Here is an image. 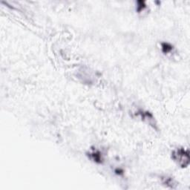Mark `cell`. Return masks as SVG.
<instances>
[{"label":"cell","mask_w":190,"mask_h":190,"mask_svg":"<svg viewBox=\"0 0 190 190\" xmlns=\"http://www.w3.org/2000/svg\"><path fill=\"white\" fill-rule=\"evenodd\" d=\"M172 158L182 168L188 166L189 164V152L184 148H177L172 152Z\"/></svg>","instance_id":"obj_1"},{"label":"cell","mask_w":190,"mask_h":190,"mask_svg":"<svg viewBox=\"0 0 190 190\" xmlns=\"http://www.w3.org/2000/svg\"><path fill=\"white\" fill-rule=\"evenodd\" d=\"M89 155L91 158L96 163H100L103 162V156H102V153L100 151H98V150H94L92 152L89 153Z\"/></svg>","instance_id":"obj_2"},{"label":"cell","mask_w":190,"mask_h":190,"mask_svg":"<svg viewBox=\"0 0 190 190\" xmlns=\"http://www.w3.org/2000/svg\"><path fill=\"white\" fill-rule=\"evenodd\" d=\"M161 50L164 53H170L173 50V46L168 42L161 43Z\"/></svg>","instance_id":"obj_3"},{"label":"cell","mask_w":190,"mask_h":190,"mask_svg":"<svg viewBox=\"0 0 190 190\" xmlns=\"http://www.w3.org/2000/svg\"><path fill=\"white\" fill-rule=\"evenodd\" d=\"M146 3L144 1H137V11L138 12L142 11L146 8Z\"/></svg>","instance_id":"obj_4"}]
</instances>
